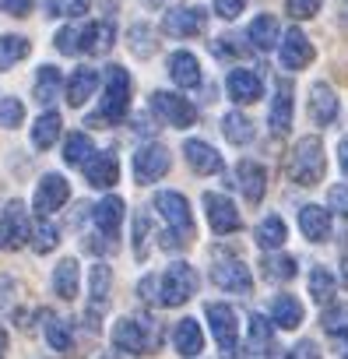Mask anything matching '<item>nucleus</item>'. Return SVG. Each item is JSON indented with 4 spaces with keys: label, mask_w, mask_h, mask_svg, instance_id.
Instances as JSON below:
<instances>
[{
    "label": "nucleus",
    "mask_w": 348,
    "mask_h": 359,
    "mask_svg": "<svg viewBox=\"0 0 348 359\" xmlns=\"http://www.w3.org/2000/svg\"><path fill=\"white\" fill-rule=\"evenodd\" d=\"M127 106H130V74L113 64L109 74H106L102 106H99V113L88 116V123H92V127H109V123H116V120L127 116Z\"/></svg>",
    "instance_id": "obj_1"
},
{
    "label": "nucleus",
    "mask_w": 348,
    "mask_h": 359,
    "mask_svg": "<svg viewBox=\"0 0 348 359\" xmlns=\"http://www.w3.org/2000/svg\"><path fill=\"white\" fill-rule=\"evenodd\" d=\"M323 169H327L323 141L320 137H299L295 148H292V158H288V176L302 187H313L323 180Z\"/></svg>",
    "instance_id": "obj_2"
},
{
    "label": "nucleus",
    "mask_w": 348,
    "mask_h": 359,
    "mask_svg": "<svg viewBox=\"0 0 348 359\" xmlns=\"http://www.w3.org/2000/svg\"><path fill=\"white\" fill-rule=\"evenodd\" d=\"M158 289H162V296H158L162 306H183L197 292V271L190 264L176 261V264H169L165 275L158 278Z\"/></svg>",
    "instance_id": "obj_3"
},
{
    "label": "nucleus",
    "mask_w": 348,
    "mask_h": 359,
    "mask_svg": "<svg viewBox=\"0 0 348 359\" xmlns=\"http://www.w3.org/2000/svg\"><path fill=\"white\" fill-rule=\"evenodd\" d=\"M113 345L123 352H151L158 345V331L148 317H123L113 324Z\"/></svg>",
    "instance_id": "obj_4"
},
{
    "label": "nucleus",
    "mask_w": 348,
    "mask_h": 359,
    "mask_svg": "<svg viewBox=\"0 0 348 359\" xmlns=\"http://www.w3.org/2000/svg\"><path fill=\"white\" fill-rule=\"evenodd\" d=\"M32 236V226H29V212L22 201H11L4 212H0V250H18L25 247Z\"/></svg>",
    "instance_id": "obj_5"
},
{
    "label": "nucleus",
    "mask_w": 348,
    "mask_h": 359,
    "mask_svg": "<svg viewBox=\"0 0 348 359\" xmlns=\"http://www.w3.org/2000/svg\"><path fill=\"white\" fill-rule=\"evenodd\" d=\"M151 109H155V116H158L162 123L180 127V130L197 123V109H194L183 95H172V92H155V95H151Z\"/></svg>",
    "instance_id": "obj_6"
},
{
    "label": "nucleus",
    "mask_w": 348,
    "mask_h": 359,
    "mask_svg": "<svg viewBox=\"0 0 348 359\" xmlns=\"http://www.w3.org/2000/svg\"><path fill=\"white\" fill-rule=\"evenodd\" d=\"M155 208H158V215L169 222V229H176L180 236H190V233H194V215H190V205H187L183 194H176V191H158V194H155Z\"/></svg>",
    "instance_id": "obj_7"
},
{
    "label": "nucleus",
    "mask_w": 348,
    "mask_h": 359,
    "mask_svg": "<svg viewBox=\"0 0 348 359\" xmlns=\"http://www.w3.org/2000/svg\"><path fill=\"white\" fill-rule=\"evenodd\" d=\"M211 282H215L218 289H225V292H239V296H246V292L253 289V275H250V268H246L243 261H236V257H218L215 268H211Z\"/></svg>",
    "instance_id": "obj_8"
},
{
    "label": "nucleus",
    "mask_w": 348,
    "mask_h": 359,
    "mask_svg": "<svg viewBox=\"0 0 348 359\" xmlns=\"http://www.w3.org/2000/svg\"><path fill=\"white\" fill-rule=\"evenodd\" d=\"M204 313H208V324H211V334H215L218 348H222L225 355H232V348H236V331H239L236 310H232L229 303H208Z\"/></svg>",
    "instance_id": "obj_9"
},
{
    "label": "nucleus",
    "mask_w": 348,
    "mask_h": 359,
    "mask_svg": "<svg viewBox=\"0 0 348 359\" xmlns=\"http://www.w3.org/2000/svg\"><path fill=\"white\" fill-rule=\"evenodd\" d=\"M169 165H172V158H169V151L162 144H144L134 155V176H137V184H155V180H162L169 172Z\"/></svg>",
    "instance_id": "obj_10"
},
{
    "label": "nucleus",
    "mask_w": 348,
    "mask_h": 359,
    "mask_svg": "<svg viewBox=\"0 0 348 359\" xmlns=\"http://www.w3.org/2000/svg\"><path fill=\"white\" fill-rule=\"evenodd\" d=\"M67 198H71V184H67L60 172H50V176H43V184H39V191L32 198V208L39 215H53L57 208L67 205Z\"/></svg>",
    "instance_id": "obj_11"
},
{
    "label": "nucleus",
    "mask_w": 348,
    "mask_h": 359,
    "mask_svg": "<svg viewBox=\"0 0 348 359\" xmlns=\"http://www.w3.org/2000/svg\"><path fill=\"white\" fill-rule=\"evenodd\" d=\"M208 25V11L204 8H176V11H169L162 29L172 36V39H190L197 32H204Z\"/></svg>",
    "instance_id": "obj_12"
},
{
    "label": "nucleus",
    "mask_w": 348,
    "mask_h": 359,
    "mask_svg": "<svg viewBox=\"0 0 348 359\" xmlns=\"http://www.w3.org/2000/svg\"><path fill=\"white\" fill-rule=\"evenodd\" d=\"M204 212H208V222L218 236L239 229V208L225 194H204Z\"/></svg>",
    "instance_id": "obj_13"
},
{
    "label": "nucleus",
    "mask_w": 348,
    "mask_h": 359,
    "mask_svg": "<svg viewBox=\"0 0 348 359\" xmlns=\"http://www.w3.org/2000/svg\"><path fill=\"white\" fill-rule=\"evenodd\" d=\"M81 169H85V176H88V184L99 187V191L113 187L116 180H120V158H116L113 151H99V155H92Z\"/></svg>",
    "instance_id": "obj_14"
},
{
    "label": "nucleus",
    "mask_w": 348,
    "mask_h": 359,
    "mask_svg": "<svg viewBox=\"0 0 348 359\" xmlns=\"http://www.w3.org/2000/svg\"><path fill=\"white\" fill-rule=\"evenodd\" d=\"M92 219H95V229L116 247V236H120V226H123V201L120 198H102L92 208Z\"/></svg>",
    "instance_id": "obj_15"
},
{
    "label": "nucleus",
    "mask_w": 348,
    "mask_h": 359,
    "mask_svg": "<svg viewBox=\"0 0 348 359\" xmlns=\"http://www.w3.org/2000/svg\"><path fill=\"white\" fill-rule=\"evenodd\" d=\"M236 184H239L243 198L257 205V201L264 198V191H267V172H264V165H260V162L243 158V162L236 165Z\"/></svg>",
    "instance_id": "obj_16"
},
{
    "label": "nucleus",
    "mask_w": 348,
    "mask_h": 359,
    "mask_svg": "<svg viewBox=\"0 0 348 359\" xmlns=\"http://www.w3.org/2000/svg\"><path fill=\"white\" fill-rule=\"evenodd\" d=\"M309 60H313V46H309V39H306L299 29H288V32L281 36V67H288V71H302Z\"/></svg>",
    "instance_id": "obj_17"
},
{
    "label": "nucleus",
    "mask_w": 348,
    "mask_h": 359,
    "mask_svg": "<svg viewBox=\"0 0 348 359\" xmlns=\"http://www.w3.org/2000/svg\"><path fill=\"white\" fill-rule=\"evenodd\" d=\"M169 78L176 81L180 88H197L201 85V64H197V57L187 53V50H176V53L169 57Z\"/></svg>",
    "instance_id": "obj_18"
},
{
    "label": "nucleus",
    "mask_w": 348,
    "mask_h": 359,
    "mask_svg": "<svg viewBox=\"0 0 348 359\" xmlns=\"http://www.w3.org/2000/svg\"><path fill=\"white\" fill-rule=\"evenodd\" d=\"M309 116H313V123H320V127H327V123H334L337 120V95L330 92V85H313L309 88Z\"/></svg>",
    "instance_id": "obj_19"
},
{
    "label": "nucleus",
    "mask_w": 348,
    "mask_h": 359,
    "mask_svg": "<svg viewBox=\"0 0 348 359\" xmlns=\"http://www.w3.org/2000/svg\"><path fill=\"white\" fill-rule=\"evenodd\" d=\"M183 155H187V162H190L201 176H211V172H222V169H225L222 155H218L208 141H187V144H183Z\"/></svg>",
    "instance_id": "obj_20"
},
{
    "label": "nucleus",
    "mask_w": 348,
    "mask_h": 359,
    "mask_svg": "<svg viewBox=\"0 0 348 359\" xmlns=\"http://www.w3.org/2000/svg\"><path fill=\"white\" fill-rule=\"evenodd\" d=\"M172 341H176V352L187 355V359H194V355L204 352V331H201V324H197L194 317H183V320L176 324V331H172Z\"/></svg>",
    "instance_id": "obj_21"
},
{
    "label": "nucleus",
    "mask_w": 348,
    "mask_h": 359,
    "mask_svg": "<svg viewBox=\"0 0 348 359\" xmlns=\"http://www.w3.org/2000/svg\"><path fill=\"white\" fill-rule=\"evenodd\" d=\"M299 229H302V236L313 240V243L327 240V236H330V212L320 208V205H306V208L299 212Z\"/></svg>",
    "instance_id": "obj_22"
},
{
    "label": "nucleus",
    "mask_w": 348,
    "mask_h": 359,
    "mask_svg": "<svg viewBox=\"0 0 348 359\" xmlns=\"http://www.w3.org/2000/svg\"><path fill=\"white\" fill-rule=\"evenodd\" d=\"M113 39H116V32H113L109 22H92V25H85V32H81V50L92 53V57H102V53L113 50Z\"/></svg>",
    "instance_id": "obj_23"
},
{
    "label": "nucleus",
    "mask_w": 348,
    "mask_h": 359,
    "mask_svg": "<svg viewBox=\"0 0 348 359\" xmlns=\"http://www.w3.org/2000/svg\"><path fill=\"white\" fill-rule=\"evenodd\" d=\"M95 88H99L95 67H78V71L71 74V81H67V102H71V106H85V102L95 95Z\"/></svg>",
    "instance_id": "obj_24"
},
{
    "label": "nucleus",
    "mask_w": 348,
    "mask_h": 359,
    "mask_svg": "<svg viewBox=\"0 0 348 359\" xmlns=\"http://www.w3.org/2000/svg\"><path fill=\"white\" fill-rule=\"evenodd\" d=\"M225 85H229V95H232L236 102H257V99H260V92H264L260 78H257L253 71H243V67H239V71H232Z\"/></svg>",
    "instance_id": "obj_25"
},
{
    "label": "nucleus",
    "mask_w": 348,
    "mask_h": 359,
    "mask_svg": "<svg viewBox=\"0 0 348 359\" xmlns=\"http://www.w3.org/2000/svg\"><path fill=\"white\" fill-rule=\"evenodd\" d=\"M60 127H64L60 113H57V109H46V113L32 123V144H36L39 151L53 148V144H57V137H60Z\"/></svg>",
    "instance_id": "obj_26"
},
{
    "label": "nucleus",
    "mask_w": 348,
    "mask_h": 359,
    "mask_svg": "<svg viewBox=\"0 0 348 359\" xmlns=\"http://www.w3.org/2000/svg\"><path fill=\"white\" fill-rule=\"evenodd\" d=\"M271 320H274L278 327H285V331L299 327V324H302V303H299L295 296H288V292L274 296V303H271Z\"/></svg>",
    "instance_id": "obj_27"
},
{
    "label": "nucleus",
    "mask_w": 348,
    "mask_h": 359,
    "mask_svg": "<svg viewBox=\"0 0 348 359\" xmlns=\"http://www.w3.org/2000/svg\"><path fill=\"white\" fill-rule=\"evenodd\" d=\"M246 39H250V46H257V50H271V46H278V43H281L278 18H271V15H260V18H253V25H250Z\"/></svg>",
    "instance_id": "obj_28"
},
{
    "label": "nucleus",
    "mask_w": 348,
    "mask_h": 359,
    "mask_svg": "<svg viewBox=\"0 0 348 359\" xmlns=\"http://www.w3.org/2000/svg\"><path fill=\"white\" fill-rule=\"evenodd\" d=\"M78 282H81L78 261L64 257V261L57 264V271H53V289H57V296H60V299H74V296H78Z\"/></svg>",
    "instance_id": "obj_29"
},
{
    "label": "nucleus",
    "mask_w": 348,
    "mask_h": 359,
    "mask_svg": "<svg viewBox=\"0 0 348 359\" xmlns=\"http://www.w3.org/2000/svg\"><path fill=\"white\" fill-rule=\"evenodd\" d=\"M292 127V88L288 85H278V95L271 102V130L274 134H285Z\"/></svg>",
    "instance_id": "obj_30"
},
{
    "label": "nucleus",
    "mask_w": 348,
    "mask_h": 359,
    "mask_svg": "<svg viewBox=\"0 0 348 359\" xmlns=\"http://www.w3.org/2000/svg\"><path fill=\"white\" fill-rule=\"evenodd\" d=\"M57 92H60V71L57 67H39V78H36V102L39 106H53L57 102Z\"/></svg>",
    "instance_id": "obj_31"
},
{
    "label": "nucleus",
    "mask_w": 348,
    "mask_h": 359,
    "mask_svg": "<svg viewBox=\"0 0 348 359\" xmlns=\"http://www.w3.org/2000/svg\"><path fill=\"white\" fill-rule=\"evenodd\" d=\"M29 243L36 247V254H50V250L60 243V229L50 222V215H43V219L32 222V236H29Z\"/></svg>",
    "instance_id": "obj_32"
},
{
    "label": "nucleus",
    "mask_w": 348,
    "mask_h": 359,
    "mask_svg": "<svg viewBox=\"0 0 348 359\" xmlns=\"http://www.w3.org/2000/svg\"><path fill=\"white\" fill-rule=\"evenodd\" d=\"M92 155H95V148H92V137H88L85 130L67 134V141H64V158H67L71 165H85Z\"/></svg>",
    "instance_id": "obj_33"
},
{
    "label": "nucleus",
    "mask_w": 348,
    "mask_h": 359,
    "mask_svg": "<svg viewBox=\"0 0 348 359\" xmlns=\"http://www.w3.org/2000/svg\"><path fill=\"white\" fill-rule=\"evenodd\" d=\"M285 236H288V229H285L281 215H267V219L257 226V243H260L264 250H278V247L285 243Z\"/></svg>",
    "instance_id": "obj_34"
},
{
    "label": "nucleus",
    "mask_w": 348,
    "mask_h": 359,
    "mask_svg": "<svg viewBox=\"0 0 348 359\" xmlns=\"http://www.w3.org/2000/svg\"><path fill=\"white\" fill-rule=\"evenodd\" d=\"M222 134H225L232 144H250V141H253V123H250L243 113H225V116H222Z\"/></svg>",
    "instance_id": "obj_35"
},
{
    "label": "nucleus",
    "mask_w": 348,
    "mask_h": 359,
    "mask_svg": "<svg viewBox=\"0 0 348 359\" xmlns=\"http://www.w3.org/2000/svg\"><path fill=\"white\" fill-rule=\"evenodd\" d=\"M29 39L22 36H0V71H11L22 57H29Z\"/></svg>",
    "instance_id": "obj_36"
},
{
    "label": "nucleus",
    "mask_w": 348,
    "mask_h": 359,
    "mask_svg": "<svg viewBox=\"0 0 348 359\" xmlns=\"http://www.w3.org/2000/svg\"><path fill=\"white\" fill-rule=\"evenodd\" d=\"M260 271L271 282H288L295 275V257H288V254H267L264 264H260Z\"/></svg>",
    "instance_id": "obj_37"
},
{
    "label": "nucleus",
    "mask_w": 348,
    "mask_h": 359,
    "mask_svg": "<svg viewBox=\"0 0 348 359\" xmlns=\"http://www.w3.org/2000/svg\"><path fill=\"white\" fill-rule=\"evenodd\" d=\"M323 331L330 338L348 341V303H337V306H327L323 310Z\"/></svg>",
    "instance_id": "obj_38"
},
{
    "label": "nucleus",
    "mask_w": 348,
    "mask_h": 359,
    "mask_svg": "<svg viewBox=\"0 0 348 359\" xmlns=\"http://www.w3.org/2000/svg\"><path fill=\"white\" fill-rule=\"evenodd\" d=\"M109 289H113L109 268H106V264H95V268H92V310H102V306H106Z\"/></svg>",
    "instance_id": "obj_39"
},
{
    "label": "nucleus",
    "mask_w": 348,
    "mask_h": 359,
    "mask_svg": "<svg viewBox=\"0 0 348 359\" xmlns=\"http://www.w3.org/2000/svg\"><path fill=\"white\" fill-rule=\"evenodd\" d=\"M334 289H337V282H334V275H330L327 268H313V271H309V296H313L316 303H330Z\"/></svg>",
    "instance_id": "obj_40"
},
{
    "label": "nucleus",
    "mask_w": 348,
    "mask_h": 359,
    "mask_svg": "<svg viewBox=\"0 0 348 359\" xmlns=\"http://www.w3.org/2000/svg\"><path fill=\"white\" fill-rule=\"evenodd\" d=\"M271 338H274L271 320L260 317V313H253V317H250V345H253L257 352H264V348H271Z\"/></svg>",
    "instance_id": "obj_41"
},
{
    "label": "nucleus",
    "mask_w": 348,
    "mask_h": 359,
    "mask_svg": "<svg viewBox=\"0 0 348 359\" xmlns=\"http://www.w3.org/2000/svg\"><path fill=\"white\" fill-rule=\"evenodd\" d=\"M46 341H50V348L53 352H67L71 345H74V334H71V327H67V320H50L46 324Z\"/></svg>",
    "instance_id": "obj_42"
},
{
    "label": "nucleus",
    "mask_w": 348,
    "mask_h": 359,
    "mask_svg": "<svg viewBox=\"0 0 348 359\" xmlns=\"http://www.w3.org/2000/svg\"><path fill=\"white\" fill-rule=\"evenodd\" d=\"M22 120H25V106H22V99H0V127L15 130Z\"/></svg>",
    "instance_id": "obj_43"
},
{
    "label": "nucleus",
    "mask_w": 348,
    "mask_h": 359,
    "mask_svg": "<svg viewBox=\"0 0 348 359\" xmlns=\"http://www.w3.org/2000/svg\"><path fill=\"white\" fill-rule=\"evenodd\" d=\"M130 50L137 57H151L155 53V39H151V29L148 25H134L130 29Z\"/></svg>",
    "instance_id": "obj_44"
},
{
    "label": "nucleus",
    "mask_w": 348,
    "mask_h": 359,
    "mask_svg": "<svg viewBox=\"0 0 348 359\" xmlns=\"http://www.w3.org/2000/svg\"><path fill=\"white\" fill-rule=\"evenodd\" d=\"M92 8V0H50V15H64V18H78Z\"/></svg>",
    "instance_id": "obj_45"
},
{
    "label": "nucleus",
    "mask_w": 348,
    "mask_h": 359,
    "mask_svg": "<svg viewBox=\"0 0 348 359\" xmlns=\"http://www.w3.org/2000/svg\"><path fill=\"white\" fill-rule=\"evenodd\" d=\"M320 4H323V0H285V11L292 18H313L320 11Z\"/></svg>",
    "instance_id": "obj_46"
},
{
    "label": "nucleus",
    "mask_w": 348,
    "mask_h": 359,
    "mask_svg": "<svg viewBox=\"0 0 348 359\" xmlns=\"http://www.w3.org/2000/svg\"><path fill=\"white\" fill-rule=\"evenodd\" d=\"M246 46L239 43V36H218L215 39V57H243Z\"/></svg>",
    "instance_id": "obj_47"
},
{
    "label": "nucleus",
    "mask_w": 348,
    "mask_h": 359,
    "mask_svg": "<svg viewBox=\"0 0 348 359\" xmlns=\"http://www.w3.org/2000/svg\"><path fill=\"white\" fill-rule=\"evenodd\" d=\"M53 43H57L60 53H78V50H81V32H78V29H60Z\"/></svg>",
    "instance_id": "obj_48"
},
{
    "label": "nucleus",
    "mask_w": 348,
    "mask_h": 359,
    "mask_svg": "<svg viewBox=\"0 0 348 359\" xmlns=\"http://www.w3.org/2000/svg\"><path fill=\"white\" fill-rule=\"evenodd\" d=\"M144 243H148V215L141 212V215L134 219V254H137V257H144Z\"/></svg>",
    "instance_id": "obj_49"
},
{
    "label": "nucleus",
    "mask_w": 348,
    "mask_h": 359,
    "mask_svg": "<svg viewBox=\"0 0 348 359\" xmlns=\"http://www.w3.org/2000/svg\"><path fill=\"white\" fill-rule=\"evenodd\" d=\"M246 8V0H215V15L218 18H225V22H232V18H239V11Z\"/></svg>",
    "instance_id": "obj_50"
},
{
    "label": "nucleus",
    "mask_w": 348,
    "mask_h": 359,
    "mask_svg": "<svg viewBox=\"0 0 348 359\" xmlns=\"http://www.w3.org/2000/svg\"><path fill=\"white\" fill-rule=\"evenodd\" d=\"M327 201H330V208H334L337 215H348V187H344V184H337V187H330V194H327Z\"/></svg>",
    "instance_id": "obj_51"
},
{
    "label": "nucleus",
    "mask_w": 348,
    "mask_h": 359,
    "mask_svg": "<svg viewBox=\"0 0 348 359\" xmlns=\"http://www.w3.org/2000/svg\"><path fill=\"white\" fill-rule=\"evenodd\" d=\"M32 8H36V0H0V11H8V15H15V18L29 15Z\"/></svg>",
    "instance_id": "obj_52"
},
{
    "label": "nucleus",
    "mask_w": 348,
    "mask_h": 359,
    "mask_svg": "<svg viewBox=\"0 0 348 359\" xmlns=\"http://www.w3.org/2000/svg\"><path fill=\"white\" fill-rule=\"evenodd\" d=\"M288 359H323V355H320V348H316L313 341H299V345L288 352Z\"/></svg>",
    "instance_id": "obj_53"
},
{
    "label": "nucleus",
    "mask_w": 348,
    "mask_h": 359,
    "mask_svg": "<svg viewBox=\"0 0 348 359\" xmlns=\"http://www.w3.org/2000/svg\"><path fill=\"white\" fill-rule=\"evenodd\" d=\"M337 162H341V169L348 172V134L341 137V144H337Z\"/></svg>",
    "instance_id": "obj_54"
},
{
    "label": "nucleus",
    "mask_w": 348,
    "mask_h": 359,
    "mask_svg": "<svg viewBox=\"0 0 348 359\" xmlns=\"http://www.w3.org/2000/svg\"><path fill=\"white\" fill-rule=\"evenodd\" d=\"M4 352H8V331H0V359H4Z\"/></svg>",
    "instance_id": "obj_55"
},
{
    "label": "nucleus",
    "mask_w": 348,
    "mask_h": 359,
    "mask_svg": "<svg viewBox=\"0 0 348 359\" xmlns=\"http://www.w3.org/2000/svg\"><path fill=\"white\" fill-rule=\"evenodd\" d=\"M148 4H165V0H148Z\"/></svg>",
    "instance_id": "obj_56"
},
{
    "label": "nucleus",
    "mask_w": 348,
    "mask_h": 359,
    "mask_svg": "<svg viewBox=\"0 0 348 359\" xmlns=\"http://www.w3.org/2000/svg\"><path fill=\"white\" fill-rule=\"evenodd\" d=\"M344 282H348V264H344Z\"/></svg>",
    "instance_id": "obj_57"
}]
</instances>
